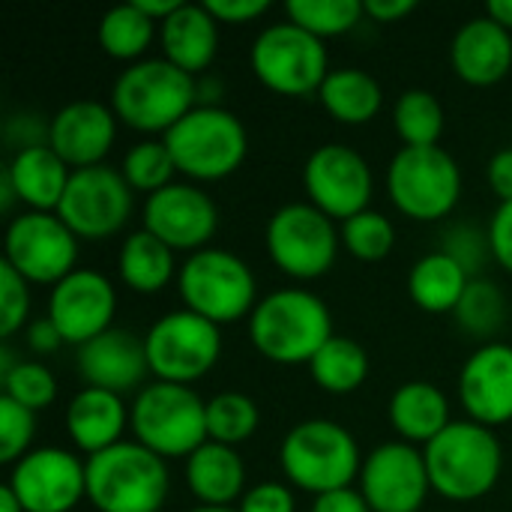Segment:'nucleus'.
I'll use <instances>...</instances> for the list:
<instances>
[{
	"label": "nucleus",
	"instance_id": "nucleus-1",
	"mask_svg": "<svg viewBox=\"0 0 512 512\" xmlns=\"http://www.w3.org/2000/svg\"><path fill=\"white\" fill-rule=\"evenodd\" d=\"M252 348L276 366H309L336 336L330 306L306 288H279L258 300L249 321Z\"/></svg>",
	"mask_w": 512,
	"mask_h": 512
},
{
	"label": "nucleus",
	"instance_id": "nucleus-2",
	"mask_svg": "<svg viewBox=\"0 0 512 512\" xmlns=\"http://www.w3.org/2000/svg\"><path fill=\"white\" fill-rule=\"evenodd\" d=\"M108 105L123 126L165 135L198 105V81L165 57H144L114 78Z\"/></svg>",
	"mask_w": 512,
	"mask_h": 512
},
{
	"label": "nucleus",
	"instance_id": "nucleus-3",
	"mask_svg": "<svg viewBox=\"0 0 512 512\" xmlns=\"http://www.w3.org/2000/svg\"><path fill=\"white\" fill-rule=\"evenodd\" d=\"M432 492L468 504L486 498L504 471V447L495 429L474 420H453L432 444L423 447Z\"/></svg>",
	"mask_w": 512,
	"mask_h": 512
},
{
	"label": "nucleus",
	"instance_id": "nucleus-4",
	"mask_svg": "<svg viewBox=\"0 0 512 512\" xmlns=\"http://www.w3.org/2000/svg\"><path fill=\"white\" fill-rule=\"evenodd\" d=\"M363 459L357 438L342 423L324 417L297 423L279 447V465L288 486L315 498L351 489L360 480Z\"/></svg>",
	"mask_w": 512,
	"mask_h": 512
},
{
	"label": "nucleus",
	"instance_id": "nucleus-5",
	"mask_svg": "<svg viewBox=\"0 0 512 512\" xmlns=\"http://www.w3.org/2000/svg\"><path fill=\"white\" fill-rule=\"evenodd\" d=\"M168 492V462L138 441H120L87 459V501L96 512H162Z\"/></svg>",
	"mask_w": 512,
	"mask_h": 512
},
{
	"label": "nucleus",
	"instance_id": "nucleus-6",
	"mask_svg": "<svg viewBox=\"0 0 512 512\" xmlns=\"http://www.w3.org/2000/svg\"><path fill=\"white\" fill-rule=\"evenodd\" d=\"M177 174L192 183L225 180L246 162L249 135L243 120L222 105H195L162 135Z\"/></svg>",
	"mask_w": 512,
	"mask_h": 512
},
{
	"label": "nucleus",
	"instance_id": "nucleus-7",
	"mask_svg": "<svg viewBox=\"0 0 512 512\" xmlns=\"http://www.w3.org/2000/svg\"><path fill=\"white\" fill-rule=\"evenodd\" d=\"M132 441L159 459H189L207 444V402L186 384L153 381L135 393L129 405Z\"/></svg>",
	"mask_w": 512,
	"mask_h": 512
},
{
	"label": "nucleus",
	"instance_id": "nucleus-8",
	"mask_svg": "<svg viewBox=\"0 0 512 512\" xmlns=\"http://www.w3.org/2000/svg\"><path fill=\"white\" fill-rule=\"evenodd\" d=\"M177 291L183 309L213 321L216 327L249 321L258 306V282L252 267L231 249L207 246L180 261Z\"/></svg>",
	"mask_w": 512,
	"mask_h": 512
},
{
	"label": "nucleus",
	"instance_id": "nucleus-9",
	"mask_svg": "<svg viewBox=\"0 0 512 512\" xmlns=\"http://www.w3.org/2000/svg\"><path fill=\"white\" fill-rule=\"evenodd\" d=\"M387 195L393 207L414 222L450 216L462 198V168L438 147H402L387 168Z\"/></svg>",
	"mask_w": 512,
	"mask_h": 512
},
{
	"label": "nucleus",
	"instance_id": "nucleus-10",
	"mask_svg": "<svg viewBox=\"0 0 512 512\" xmlns=\"http://www.w3.org/2000/svg\"><path fill=\"white\" fill-rule=\"evenodd\" d=\"M264 243L279 273L297 282H312L336 267L342 234L336 231V222L309 201H291L270 216Z\"/></svg>",
	"mask_w": 512,
	"mask_h": 512
},
{
	"label": "nucleus",
	"instance_id": "nucleus-11",
	"mask_svg": "<svg viewBox=\"0 0 512 512\" xmlns=\"http://www.w3.org/2000/svg\"><path fill=\"white\" fill-rule=\"evenodd\" d=\"M252 75L279 96L318 93L330 75L324 39L306 33L291 21L267 24L249 48Z\"/></svg>",
	"mask_w": 512,
	"mask_h": 512
},
{
	"label": "nucleus",
	"instance_id": "nucleus-12",
	"mask_svg": "<svg viewBox=\"0 0 512 512\" xmlns=\"http://www.w3.org/2000/svg\"><path fill=\"white\" fill-rule=\"evenodd\" d=\"M144 351L156 381L189 387L219 363L222 330L189 309H177L150 324L144 333Z\"/></svg>",
	"mask_w": 512,
	"mask_h": 512
},
{
	"label": "nucleus",
	"instance_id": "nucleus-13",
	"mask_svg": "<svg viewBox=\"0 0 512 512\" xmlns=\"http://www.w3.org/2000/svg\"><path fill=\"white\" fill-rule=\"evenodd\" d=\"M78 237L57 213L24 210L9 219L3 234V261L30 285H57L75 273Z\"/></svg>",
	"mask_w": 512,
	"mask_h": 512
},
{
	"label": "nucleus",
	"instance_id": "nucleus-14",
	"mask_svg": "<svg viewBox=\"0 0 512 512\" xmlns=\"http://www.w3.org/2000/svg\"><path fill=\"white\" fill-rule=\"evenodd\" d=\"M135 210V192L123 180L120 168L93 165L72 171L57 216L78 240H108L126 228Z\"/></svg>",
	"mask_w": 512,
	"mask_h": 512
},
{
	"label": "nucleus",
	"instance_id": "nucleus-15",
	"mask_svg": "<svg viewBox=\"0 0 512 512\" xmlns=\"http://www.w3.org/2000/svg\"><path fill=\"white\" fill-rule=\"evenodd\" d=\"M303 192L312 207H318L333 222H348L351 216L369 210L375 192V174L363 153L348 144H321L309 153L303 165Z\"/></svg>",
	"mask_w": 512,
	"mask_h": 512
},
{
	"label": "nucleus",
	"instance_id": "nucleus-16",
	"mask_svg": "<svg viewBox=\"0 0 512 512\" xmlns=\"http://www.w3.org/2000/svg\"><path fill=\"white\" fill-rule=\"evenodd\" d=\"M6 486L24 512H72L87 498V462L63 447H33L9 468Z\"/></svg>",
	"mask_w": 512,
	"mask_h": 512
},
{
	"label": "nucleus",
	"instance_id": "nucleus-17",
	"mask_svg": "<svg viewBox=\"0 0 512 512\" xmlns=\"http://www.w3.org/2000/svg\"><path fill=\"white\" fill-rule=\"evenodd\" d=\"M357 483L372 512H420L432 492L423 450L405 441H387L366 453Z\"/></svg>",
	"mask_w": 512,
	"mask_h": 512
},
{
	"label": "nucleus",
	"instance_id": "nucleus-18",
	"mask_svg": "<svg viewBox=\"0 0 512 512\" xmlns=\"http://www.w3.org/2000/svg\"><path fill=\"white\" fill-rule=\"evenodd\" d=\"M117 312L114 282L90 267H78L48 294V321L57 327L63 345H87L90 339L111 330Z\"/></svg>",
	"mask_w": 512,
	"mask_h": 512
},
{
	"label": "nucleus",
	"instance_id": "nucleus-19",
	"mask_svg": "<svg viewBox=\"0 0 512 512\" xmlns=\"http://www.w3.org/2000/svg\"><path fill=\"white\" fill-rule=\"evenodd\" d=\"M144 231L159 237L174 252H201L219 228L216 201L195 183H171L144 201Z\"/></svg>",
	"mask_w": 512,
	"mask_h": 512
},
{
	"label": "nucleus",
	"instance_id": "nucleus-20",
	"mask_svg": "<svg viewBox=\"0 0 512 512\" xmlns=\"http://www.w3.org/2000/svg\"><path fill=\"white\" fill-rule=\"evenodd\" d=\"M459 402L468 420L498 429L512 423V345L483 342L459 372Z\"/></svg>",
	"mask_w": 512,
	"mask_h": 512
},
{
	"label": "nucleus",
	"instance_id": "nucleus-21",
	"mask_svg": "<svg viewBox=\"0 0 512 512\" xmlns=\"http://www.w3.org/2000/svg\"><path fill=\"white\" fill-rule=\"evenodd\" d=\"M117 123L120 120L111 105L96 99H72L51 114L48 147L72 171L105 165V156L117 141Z\"/></svg>",
	"mask_w": 512,
	"mask_h": 512
},
{
	"label": "nucleus",
	"instance_id": "nucleus-22",
	"mask_svg": "<svg viewBox=\"0 0 512 512\" xmlns=\"http://www.w3.org/2000/svg\"><path fill=\"white\" fill-rule=\"evenodd\" d=\"M78 375L84 387L111 390L117 396L138 390L150 375L144 339H138L132 330L111 327L78 348Z\"/></svg>",
	"mask_w": 512,
	"mask_h": 512
},
{
	"label": "nucleus",
	"instance_id": "nucleus-23",
	"mask_svg": "<svg viewBox=\"0 0 512 512\" xmlns=\"http://www.w3.org/2000/svg\"><path fill=\"white\" fill-rule=\"evenodd\" d=\"M453 72L471 87H492L512 69V33L486 12L468 18L450 42Z\"/></svg>",
	"mask_w": 512,
	"mask_h": 512
},
{
	"label": "nucleus",
	"instance_id": "nucleus-24",
	"mask_svg": "<svg viewBox=\"0 0 512 512\" xmlns=\"http://www.w3.org/2000/svg\"><path fill=\"white\" fill-rule=\"evenodd\" d=\"M63 426L72 447L90 459L126 441L123 432L129 429V405L111 390L81 387L66 405Z\"/></svg>",
	"mask_w": 512,
	"mask_h": 512
},
{
	"label": "nucleus",
	"instance_id": "nucleus-25",
	"mask_svg": "<svg viewBox=\"0 0 512 512\" xmlns=\"http://www.w3.org/2000/svg\"><path fill=\"white\" fill-rule=\"evenodd\" d=\"M162 57L177 69L198 75L210 69L219 51V21L210 15L204 3H180L159 24Z\"/></svg>",
	"mask_w": 512,
	"mask_h": 512
},
{
	"label": "nucleus",
	"instance_id": "nucleus-26",
	"mask_svg": "<svg viewBox=\"0 0 512 512\" xmlns=\"http://www.w3.org/2000/svg\"><path fill=\"white\" fill-rule=\"evenodd\" d=\"M3 177L9 180L18 204L36 213H57L72 168L48 144H42L12 153L9 165L3 168Z\"/></svg>",
	"mask_w": 512,
	"mask_h": 512
},
{
	"label": "nucleus",
	"instance_id": "nucleus-27",
	"mask_svg": "<svg viewBox=\"0 0 512 512\" xmlns=\"http://www.w3.org/2000/svg\"><path fill=\"white\" fill-rule=\"evenodd\" d=\"M186 489L204 507H234L246 495V465L237 447L201 444L183 468Z\"/></svg>",
	"mask_w": 512,
	"mask_h": 512
},
{
	"label": "nucleus",
	"instance_id": "nucleus-28",
	"mask_svg": "<svg viewBox=\"0 0 512 512\" xmlns=\"http://www.w3.org/2000/svg\"><path fill=\"white\" fill-rule=\"evenodd\" d=\"M390 426L396 429L399 441L405 444H432L453 420H450V399L441 387L429 381H408L396 387L390 396Z\"/></svg>",
	"mask_w": 512,
	"mask_h": 512
},
{
	"label": "nucleus",
	"instance_id": "nucleus-29",
	"mask_svg": "<svg viewBox=\"0 0 512 512\" xmlns=\"http://www.w3.org/2000/svg\"><path fill=\"white\" fill-rule=\"evenodd\" d=\"M468 285H471L468 270L441 249L417 258L408 273V294H411L414 306L429 315L456 312Z\"/></svg>",
	"mask_w": 512,
	"mask_h": 512
},
{
	"label": "nucleus",
	"instance_id": "nucleus-30",
	"mask_svg": "<svg viewBox=\"0 0 512 512\" xmlns=\"http://www.w3.org/2000/svg\"><path fill=\"white\" fill-rule=\"evenodd\" d=\"M177 270L180 264L174 258V249H168L144 228L126 234V240L120 243L117 273L120 282L135 294H159L162 288H168L171 279H177Z\"/></svg>",
	"mask_w": 512,
	"mask_h": 512
},
{
	"label": "nucleus",
	"instance_id": "nucleus-31",
	"mask_svg": "<svg viewBox=\"0 0 512 512\" xmlns=\"http://www.w3.org/2000/svg\"><path fill=\"white\" fill-rule=\"evenodd\" d=\"M318 99L333 120L345 126H363L378 117L384 105V90L372 72L357 66H342V69H330V75L318 90Z\"/></svg>",
	"mask_w": 512,
	"mask_h": 512
},
{
	"label": "nucleus",
	"instance_id": "nucleus-32",
	"mask_svg": "<svg viewBox=\"0 0 512 512\" xmlns=\"http://www.w3.org/2000/svg\"><path fill=\"white\" fill-rule=\"evenodd\" d=\"M312 381L330 396L357 393L369 378V354L348 336H333L309 363Z\"/></svg>",
	"mask_w": 512,
	"mask_h": 512
},
{
	"label": "nucleus",
	"instance_id": "nucleus-33",
	"mask_svg": "<svg viewBox=\"0 0 512 512\" xmlns=\"http://www.w3.org/2000/svg\"><path fill=\"white\" fill-rule=\"evenodd\" d=\"M96 36L108 57L132 66V63L144 60L150 42L159 36V24L150 21L135 3H120L102 15Z\"/></svg>",
	"mask_w": 512,
	"mask_h": 512
},
{
	"label": "nucleus",
	"instance_id": "nucleus-34",
	"mask_svg": "<svg viewBox=\"0 0 512 512\" xmlns=\"http://www.w3.org/2000/svg\"><path fill=\"white\" fill-rule=\"evenodd\" d=\"M444 105L432 90L411 87L393 105V126L402 147H438L444 135Z\"/></svg>",
	"mask_w": 512,
	"mask_h": 512
},
{
	"label": "nucleus",
	"instance_id": "nucleus-35",
	"mask_svg": "<svg viewBox=\"0 0 512 512\" xmlns=\"http://www.w3.org/2000/svg\"><path fill=\"white\" fill-rule=\"evenodd\" d=\"M453 315H456V324L468 336L483 339V342H495V336L507 324V297L492 279L477 276V279H471V285H468V291H465V297Z\"/></svg>",
	"mask_w": 512,
	"mask_h": 512
},
{
	"label": "nucleus",
	"instance_id": "nucleus-36",
	"mask_svg": "<svg viewBox=\"0 0 512 512\" xmlns=\"http://www.w3.org/2000/svg\"><path fill=\"white\" fill-rule=\"evenodd\" d=\"M261 426V411L252 396L225 390L207 402V438L225 447L246 444Z\"/></svg>",
	"mask_w": 512,
	"mask_h": 512
},
{
	"label": "nucleus",
	"instance_id": "nucleus-37",
	"mask_svg": "<svg viewBox=\"0 0 512 512\" xmlns=\"http://www.w3.org/2000/svg\"><path fill=\"white\" fill-rule=\"evenodd\" d=\"M285 15L318 39L345 36L366 18L360 0H288Z\"/></svg>",
	"mask_w": 512,
	"mask_h": 512
},
{
	"label": "nucleus",
	"instance_id": "nucleus-38",
	"mask_svg": "<svg viewBox=\"0 0 512 512\" xmlns=\"http://www.w3.org/2000/svg\"><path fill=\"white\" fill-rule=\"evenodd\" d=\"M120 174L132 186V192L153 195V192L174 183L177 165H174L162 138H144L126 150V156L120 162Z\"/></svg>",
	"mask_w": 512,
	"mask_h": 512
},
{
	"label": "nucleus",
	"instance_id": "nucleus-39",
	"mask_svg": "<svg viewBox=\"0 0 512 512\" xmlns=\"http://www.w3.org/2000/svg\"><path fill=\"white\" fill-rule=\"evenodd\" d=\"M342 234V246L363 264H375V261H384L393 246H396V228L393 222L378 213V210H363L357 216H351L348 222H342L339 228Z\"/></svg>",
	"mask_w": 512,
	"mask_h": 512
},
{
	"label": "nucleus",
	"instance_id": "nucleus-40",
	"mask_svg": "<svg viewBox=\"0 0 512 512\" xmlns=\"http://www.w3.org/2000/svg\"><path fill=\"white\" fill-rule=\"evenodd\" d=\"M0 381H3V396H9L12 402L30 411H42L57 399V378L39 360H18L6 375H0Z\"/></svg>",
	"mask_w": 512,
	"mask_h": 512
},
{
	"label": "nucleus",
	"instance_id": "nucleus-41",
	"mask_svg": "<svg viewBox=\"0 0 512 512\" xmlns=\"http://www.w3.org/2000/svg\"><path fill=\"white\" fill-rule=\"evenodd\" d=\"M33 438H36V411L0 393V462L12 468L18 459H24L33 450Z\"/></svg>",
	"mask_w": 512,
	"mask_h": 512
},
{
	"label": "nucleus",
	"instance_id": "nucleus-42",
	"mask_svg": "<svg viewBox=\"0 0 512 512\" xmlns=\"http://www.w3.org/2000/svg\"><path fill=\"white\" fill-rule=\"evenodd\" d=\"M441 252H447L453 261H459V264L468 270V276H471V279H477V276H480V270L486 267V261L492 258L489 231H480V228H474V225L459 222V225L447 228Z\"/></svg>",
	"mask_w": 512,
	"mask_h": 512
},
{
	"label": "nucleus",
	"instance_id": "nucleus-43",
	"mask_svg": "<svg viewBox=\"0 0 512 512\" xmlns=\"http://www.w3.org/2000/svg\"><path fill=\"white\" fill-rule=\"evenodd\" d=\"M30 318V282L6 261L0 264V336L12 339Z\"/></svg>",
	"mask_w": 512,
	"mask_h": 512
},
{
	"label": "nucleus",
	"instance_id": "nucleus-44",
	"mask_svg": "<svg viewBox=\"0 0 512 512\" xmlns=\"http://www.w3.org/2000/svg\"><path fill=\"white\" fill-rule=\"evenodd\" d=\"M240 512H297V498L288 483L264 480L246 489V495L237 504Z\"/></svg>",
	"mask_w": 512,
	"mask_h": 512
},
{
	"label": "nucleus",
	"instance_id": "nucleus-45",
	"mask_svg": "<svg viewBox=\"0 0 512 512\" xmlns=\"http://www.w3.org/2000/svg\"><path fill=\"white\" fill-rule=\"evenodd\" d=\"M48 129H51V117L45 120L33 111H18V114L6 117V123H3V135L15 153L27 150V147L48 144Z\"/></svg>",
	"mask_w": 512,
	"mask_h": 512
},
{
	"label": "nucleus",
	"instance_id": "nucleus-46",
	"mask_svg": "<svg viewBox=\"0 0 512 512\" xmlns=\"http://www.w3.org/2000/svg\"><path fill=\"white\" fill-rule=\"evenodd\" d=\"M486 231H489V243H492V258L507 273H512V201L498 204Z\"/></svg>",
	"mask_w": 512,
	"mask_h": 512
},
{
	"label": "nucleus",
	"instance_id": "nucleus-47",
	"mask_svg": "<svg viewBox=\"0 0 512 512\" xmlns=\"http://www.w3.org/2000/svg\"><path fill=\"white\" fill-rule=\"evenodd\" d=\"M204 6L219 24H249L270 9L267 0H207Z\"/></svg>",
	"mask_w": 512,
	"mask_h": 512
},
{
	"label": "nucleus",
	"instance_id": "nucleus-48",
	"mask_svg": "<svg viewBox=\"0 0 512 512\" xmlns=\"http://www.w3.org/2000/svg\"><path fill=\"white\" fill-rule=\"evenodd\" d=\"M486 177H489V189L495 192V198H498L501 204L512 201V147L498 150V153L489 159Z\"/></svg>",
	"mask_w": 512,
	"mask_h": 512
},
{
	"label": "nucleus",
	"instance_id": "nucleus-49",
	"mask_svg": "<svg viewBox=\"0 0 512 512\" xmlns=\"http://www.w3.org/2000/svg\"><path fill=\"white\" fill-rule=\"evenodd\" d=\"M312 512H372L366 504V498L360 495V489H339V492H327L318 495L312 501Z\"/></svg>",
	"mask_w": 512,
	"mask_h": 512
},
{
	"label": "nucleus",
	"instance_id": "nucleus-50",
	"mask_svg": "<svg viewBox=\"0 0 512 512\" xmlns=\"http://www.w3.org/2000/svg\"><path fill=\"white\" fill-rule=\"evenodd\" d=\"M414 9H417L414 0H363L366 18H372L378 24H393V21L411 15Z\"/></svg>",
	"mask_w": 512,
	"mask_h": 512
},
{
	"label": "nucleus",
	"instance_id": "nucleus-51",
	"mask_svg": "<svg viewBox=\"0 0 512 512\" xmlns=\"http://www.w3.org/2000/svg\"><path fill=\"white\" fill-rule=\"evenodd\" d=\"M27 345L36 354H54L63 345V339H60L57 327L48 318H39V321L27 324Z\"/></svg>",
	"mask_w": 512,
	"mask_h": 512
},
{
	"label": "nucleus",
	"instance_id": "nucleus-52",
	"mask_svg": "<svg viewBox=\"0 0 512 512\" xmlns=\"http://www.w3.org/2000/svg\"><path fill=\"white\" fill-rule=\"evenodd\" d=\"M150 21H156V24H162L183 0H132Z\"/></svg>",
	"mask_w": 512,
	"mask_h": 512
},
{
	"label": "nucleus",
	"instance_id": "nucleus-53",
	"mask_svg": "<svg viewBox=\"0 0 512 512\" xmlns=\"http://www.w3.org/2000/svg\"><path fill=\"white\" fill-rule=\"evenodd\" d=\"M486 15H489L492 21H498L504 30H510L512 33V0H492V3L486 6Z\"/></svg>",
	"mask_w": 512,
	"mask_h": 512
},
{
	"label": "nucleus",
	"instance_id": "nucleus-54",
	"mask_svg": "<svg viewBox=\"0 0 512 512\" xmlns=\"http://www.w3.org/2000/svg\"><path fill=\"white\" fill-rule=\"evenodd\" d=\"M0 512H24L21 501L15 498V492H12L9 486L0 489Z\"/></svg>",
	"mask_w": 512,
	"mask_h": 512
},
{
	"label": "nucleus",
	"instance_id": "nucleus-55",
	"mask_svg": "<svg viewBox=\"0 0 512 512\" xmlns=\"http://www.w3.org/2000/svg\"><path fill=\"white\" fill-rule=\"evenodd\" d=\"M186 512H240L237 507H204V504H198V507H192V510Z\"/></svg>",
	"mask_w": 512,
	"mask_h": 512
}]
</instances>
